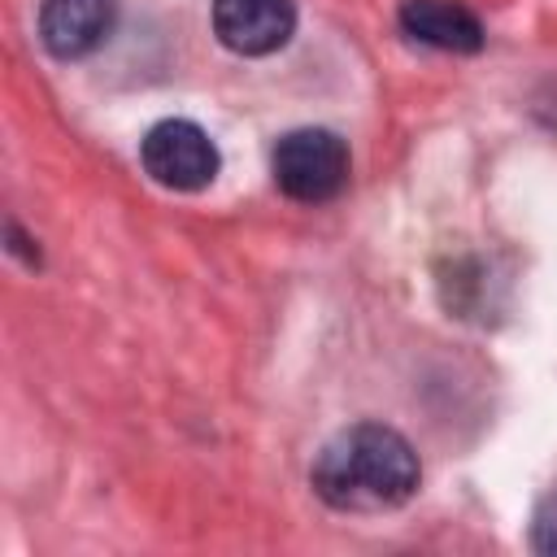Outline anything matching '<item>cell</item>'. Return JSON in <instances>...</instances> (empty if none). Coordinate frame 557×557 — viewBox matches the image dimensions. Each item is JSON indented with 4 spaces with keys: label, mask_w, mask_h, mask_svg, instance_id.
I'll return each instance as SVG.
<instances>
[{
    "label": "cell",
    "mask_w": 557,
    "mask_h": 557,
    "mask_svg": "<svg viewBox=\"0 0 557 557\" xmlns=\"http://www.w3.org/2000/svg\"><path fill=\"white\" fill-rule=\"evenodd\" d=\"M422 466L409 440L383 422H357L322 444L313 457L309 483L313 492L344 513H379L396 509L418 492Z\"/></svg>",
    "instance_id": "obj_1"
},
{
    "label": "cell",
    "mask_w": 557,
    "mask_h": 557,
    "mask_svg": "<svg viewBox=\"0 0 557 557\" xmlns=\"http://www.w3.org/2000/svg\"><path fill=\"white\" fill-rule=\"evenodd\" d=\"M274 183L283 196L300 200V205H322L335 200L348 183V148L335 131L322 126H300L287 131L274 144Z\"/></svg>",
    "instance_id": "obj_2"
},
{
    "label": "cell",
    "mask_w": 557,
    "mask_h": 557,
    "mask_svg": "<svg viewBox=\"0 0 557 557\" xmlns=\"http://www.w3.org/2000/svg\"><path fill=\"white\" fill-rule=\"evenodd\" d=\"M139 161L152 174V183H161L170 191H200L218 178V148L187 117L157 122L139 144Z\"/></svg>",
    "instance_id": "obj_3"
},
{
    "label": "cell",
    "mask_w": 557,
    "mask_h": 557,
    "mask_svg": "<svg viewBox=\"0 0 557 557\" xmlns=\"http://www.w3.org/2000/svg\"><path fill=\"white\" fill-rule=\"evenodd\" d=\"M296 30L292 0H213V35L239 57L278 52Z\"/></svg>",
    "instance_id": "obj_4"
},
{
    "label": "cell",
    "mask_w": 557,
    "mask_h": 557,
    "mask_svg": "<svg viewBox=\"0 0 557 557\" xmlns=\"http://www.w3.org/2000/svg\"><path fill=\"white\" fill-rule=\"evenodd\" d=\"M117 22V0H44L39 4V39L52 57L74 61L96 52Z\"/></svg>",
    "instance_id": "obj_5"
},
{
    "label": "cell",
    "mask_w": 557,
    "mask_h": 557,
    "mask_svg": "<svg viewBox=\"0 0 557 557\" xmlns=\"http://www.w3.org/2000/svg\"><path fill=\"white\" fill-rule=\"evenodd\" d=\"M400 30L409 39L444 48V52H479L483 48V26L461 0H405Z\"/></svg>",
    "instance_id": "obj_6"
},
{
    "label": "cell",
    "mask_w": 557,
    "mask_h": 557,
    "mask_svg": "<svg viewBox=\"0 0 557 557\" xmlns=\"http://www.w3.org/2000/svg\"><path fill=\"white\" fill-rule=\"evenodd\" d=\"M531 548L557 557V487L544 492L535 513H531Z\"/></svg>",
    "instance_id": "obj_7"
}]
</instances>
